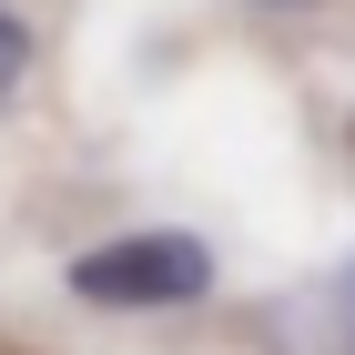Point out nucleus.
Listing matches in <instances>:
<instances>
[{"label": "nucleus", "mask_w": 355, "mask_h": 355, "mask_svg": "<svg viewBox=\"0 0 355 355\" xmlns=\"http://www.w3.org/2000/svg\"><path fill=\"white\" fill-rule=\"evenodd\" d=\"M21 71H31V31H21V21H10V10H0V92L21 82Z\"/></svg>", "instance_id": "2"}, {"label": "nucleus", "mask_w": 355, "mask_h": 355, "mask_svg": "<svg viewBox=\"0 0 355 355\" xmlns=\"http://www.w3.org/2000/svg\"><path fill=\"white\" fill-rule=\"evenodd\" d=\"M203 284H214V254L193 234H122V244L71 264V295L82 304H183Z\"/></svg>", "instance_id": "1"}]
</instances>
